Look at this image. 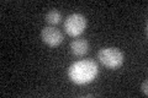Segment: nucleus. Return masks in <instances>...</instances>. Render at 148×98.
<instances>
[{"label": "nucleus", "instance_id": "nucleus-7", "mask_svg": "<svg viewBox=\"0 0 148 98\" xmlns=\"http://www.w3.org/2000/svg\"><path fill=\"white\" fill-rule=\"evenodd\" d=\"M142 91L145 93V96H148V81H145L142 85Z\"/></svg>", "mask_w": 148, "mask_h": 98}, {"label": "nucleus", "instance_id": "nucleus-2", "mask_svg": "<svg viewBox=\"0 0 148 98\" xmlns=\"http://www.w3.org/2000/svg\"><path fill=\"white\" fill-rule=\"evenodd\" d=\"M99 62L108 69H119L125 62V55L117 48H103L98 53Z\"/></svg>", "mask_w": 148, "mask_h": 98}, {"label": "nucleus", "instance_id": "nucleus-4", "mask_svg": "<svg viewBox=\"0 0 148 98\" xmlns=\"http://www.w3.org/2000/svg\"><path fill=\"white\" fill-rule=\"evenodd\" d=\"M41 38L47 45L56 48V47L61 45L63 42V33L54 26H48L45 27L41 32Z\"/></svg>", "mask_w": 148, "mask_h": 98}, {"label": "nucleus", "instance_id": "nucleus-1", "mask_svg": "<svg viewBox=\"0 0 148 98\" xmlns=\"http://www.w3.org/2000/svg\"><path fill=\"white\" fill-rule=\"evenodd\" d=\"M98 64L92 60H79L72 64L68 69V76L71 81L77 85H85L98 76Z\"/></svg>", "mask_w": 148, "mask_h": 98}, {"label": "nucleus", "instance_id": "nucleus-5", "mask_svg": "<svg viewBox=\"0 0 148 98\" xmlns=\"http://www.w3.org/2000/svg\"><path fill=\"white\" fill-rule=\"evenodd\" d=\"M89 44L85 39H75L71 43V50L75 57H83L88 53Z\"/></svg>", "mask_w": 148, "mask_h": 98}, {"label": "nucleus", "instance_id": "nucleus-3", "mask_svg": "<svg viewBox=\"0 0 148 98\" xmlns=\"http://www.w3.org/2000/svg\"><path fill=\"white\" fill-rule=\"evenodd\" d=\"M86 28V18L82 14H72L64 21V31L69 36L78 37Z\"/></svg>", "mask_w": 148, "mask_h": 98}, {"label": "nucleus", "instance_id": "nucleus-6", "mask_svg": "<svg viewBox=\"0 0 148 98\" xmlns=\"http://www.w3.org/2000/svg\"><path fill=\"white\" fill-rule=\"evenodd\" d=\"M46 21L52 26L58 25V23L62 21V14L58 10H56V9L54 10H51V11H48L47 14H46Z\"/></svg>", "mask_w": 148, "mask_h": 98}]
</instances>
